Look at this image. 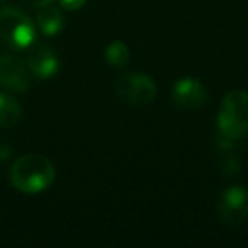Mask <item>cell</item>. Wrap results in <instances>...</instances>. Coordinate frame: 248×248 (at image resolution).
<instances>
[{
  "label": "cell",
  "instance_id": "cell-8",
  "mask_svg": "<svg viewBox=\"0 0 248 248\" xmlns=\"http://www.w3.org/2000/svg\"><path fill=\"white\" fill-rule=\"evenodd\" d=\"M28 65L31 75L38 78H49L56 75L60 68V58L55 49H51L46 45H36L28 55Z\"/></svg>",
  "mask_w": 248,
  "mask_h": 248
},
{
  "label": "cell",
  "instance_id": "cell-15",
  "mask_svg": "<svg viewBox=\"0 0 248 248\" xmlns=\"http://www.w3.org/2000/svg\"><path fill=\"white\" fill-rule=\"evenodd\" d=\"M4 2H7V0H0V4H4Z\"/></svg>",
  "mask_w": 248,
  "mask_h": 248
},
{
  "label": "cell",
  "instance_id": "cell-3",
  "mask_svg": "<svg viewBox=\"0 0 248 248\" xmlns=\"http://www.w3.org/2000/svg\"><path fill=\"white\" fill-rule=\"evenodd\" d=\"M36 29L26 12L17 7L0 11V43L11 49H26L32 45Z\"/></svg>",
  "mask_w": 248,
  "mask_h": 248
},
{
  "label": "cell",
  "instance_id": "cell-5",
  "mask_svg": "<svg viewBox=\"0 0 248 248\" xmlns=\"http://www.w3.org/2000/svg\"><path fill=\"white\" fill-rule=\"evenodd\" d=\"M219 219L228 226L241 224L248 217V189L241 186H231L221 194L217 202Z\"/></svg>",
  "mask_w": 248,
  "mask_h": 248
},
{
  "label": "cell",
  "instance_id": "cell-1",
  "mask_svg": "<svg viewBox=\"0 0 248 248\" xmlns=\"http://www.w3.org/2000/svg\"><path fill=\"white\" fill-rule=\"evenodd\" d=\"M56 177L55 165L38 153L22 155L12 163L9 179L17 190L24 194H38L48 189Z\"/></svg>",
  "mask_w": 248,
  "mask_h": 248
},
{
  "label": "cell",
  "instance_id": "cell-14",
  "mask_svg": "<svg viewBox=\"0 0 248 248\" xmlns=\"http://www.w3.org/2000/svg\"><path fill=\"white\" fill-rule=\"evenodd\" d=\"M26 4H29L31 7H38V9H41V7H45V5H49V4H53L55 0H24Z\"/></svg>",
  "mask_w": 248,
  "mask_h": 248
},
{
  "label": "cell",
  "instance_id": "cell-6",
  "mask_svg": "<svg viewBox=\"0 0 248 248\" xmlns=\"http://www.w3.org/2000/svg\"><path fill=\"white\" fill-rule=\"evenodd\" d=\"M31 72L21 58L14 55L0 56V85L12 92H24L31 83Z\"/></svg>",
  "mask_w": 248,
  "mask_h": 248
},
{
  "label": "cell",
  "instance_id": "cell-12",
  "mask_svg": "<svg viewBox=\"0 0 248 248\" xmlns=\"http://www.w3.org/2000/svg\"><path fill=\"white\" fill-rule=\"evenodd\" d=\"M87 0H60V4H62L63 9L66 11H78L85 5Z\"/></svg>",
  "mask_w": 248,
  "mask_h": 248
},
{
  "label": "cell",
  "instance_id": "cell-7",
  "mask_svg": "<svg viewBox=\"0 0 248 248\" xmlns=\"http://www.w3.org/2000/svg\"><path fill=\"white\" fill-rule=\"evenodd\" d=\"M207 100V90L197 78H182L172 89V102L179 109H199Z\"/></svg>",
  "mask_w": 248,
  "mask_h": 248
},
{
  "label": "cell",
  "instance_id": "cell-13",
  "mask_svg": "<svg viewBox=\"0 0 248 248\" xmlns=\"http://www.w3.org/2000/svg\"><path fill=\"white\" fill-rule=\"evenodd\" d=\"M11 153H12L11 145H7V143H0V163L7 162V160L11 158Z\"/></svg>",
  "mask_w": 248,
  "mask_h": 248
},
{
  "label": "cell",
  "instance_id": "cell-9",
  "mask_svg": "<svg viewBox=\"0 0 248 248\" xmlns=\"http://www.w3.org/2000/svg\"><path fill=\"white\" fill-rule=\"evenodd\" d=\"M36 22H38L39 31L45 36H56L58 32H62L63 26H65L62 11L58 7H53L51 4L39 9Z\"/></svg>",
  "mask_w": 248,
  "mask_h": 248
},
{
  "label": "cell",
  "instance_id": "cell-11",
  "mask_svg": "<svg viewBox=\"0 0 248 248\" xmlns=\"http://www.w3.org/2000/svg\"><path fill=\"white\" fill-rule=\"evenodd\" d=\"M129 48L123 41H112L106 49V62L114 68H123L129 62Z\"/></svg>",
  "mask_w": 248,
  "mask_h": 248
},
{
  "label": "cell",
  "instance_id": "cell-4",
  "mask_svg": "<svg viewBox=\"0 0 248 248\" xmlns=\"http://www.w3.org/2000/svg\"><path fill=\"white\" fill-rule=\"evenodd\" d=\"M116 93L123 102L131 106H146L156 97V85L148 75L126 73L116 82Z\"/></svg>",
  "mask_w": 248,
  "mask_h": 248
},
{
  "label": "cell",
  "instance_id": "cell-10",
  "mask_svg": "<svg viewBox=\"0 0 248 248\" xmlns=\"http://www.w3.org/2000/svg\"><path fill=\"white\" fill-rule=\"evenodd\" d=\"M22 109L14 97L0 93V128H11L21 121Z\"/></svg>",
  "mask_w": 248,
  "mask_h": 248
},
{
  "label": "cell",
  "instance_id": "cell-2",
  "mask_svg": "<svg viewBox=\"0 0 248 248\" xmlns=\"http://www.w3.org/2000/svg\"><path fill=\"white\" fill-rule=\"evenodd\" d=\"M217 135L231 141L248 136V92L231 90L224 95L217 114Z\"/></svg>",
  "mask_w": 248,
  "mask_h": 248
}]
</instances>
